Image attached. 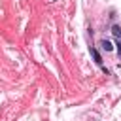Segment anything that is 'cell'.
<instances>
[{"label":"cell","instance_id":"2","mask_svg":"<svg viewBox=\"0 0 121 121\" xmlns=\"http://www.w3.org/2000/svg\"><path fill=\"white\" fill-rule=\"evenodd\" d=\"M100 45H102V49H106V51H113V43H112L110 40H102Z\"/></svg>","mask_w":121,"mask_h":121},{"label":"cell","instance_id":"3","mask_svg":"<svg viewBox=\"0 0 121 121\" xmlns=\"http://www.w3.org/2000/svg\"><path fill=\"white\" fill-rule=\"evenodd\" d=\"M112 34H113L117 40H121V26H119V25H113V26H112Z\"/></svg>","mask_w":121,"mask_h":121},{"label":"cell","instance_id":"4","mask_svg":"<svg viewBox=\"0 0 121 121\" xmlns=\"http://www.w3.org/2000/svg\"><path fill=\"white\" fill-rule=\"evenodd\" d=\"M115 49H117V53L121 55V40H117V43H115Z\"/></svg>","mask_w":121,"mask_h":121},{"label":"cell","instance_id":"1","mask_svg":"<svg viewBox=\"0 0 121 121\" xmlns=\"http://www.w3.org/2000/svg\"><path fill=\"white\" fill-rule=\"evenodd\" d=\"M91 55H93V59H95V62H96L98 66H102V57H100V53H98V51H96L95 47L91 49Z\"/></svg>","mask_w":121,"mask_h":121}]
</instances>
